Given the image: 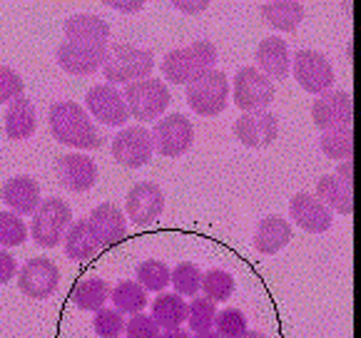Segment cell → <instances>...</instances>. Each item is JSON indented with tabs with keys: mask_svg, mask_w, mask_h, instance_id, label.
<instances>
[{
	"mask_svg": "<svg viewBox=\"0 0 361 338\" xmlns=\"http://www.w3.org/2000/svg\"><path fill=\"white\" fill-rule=\"evenodd\" d=\"M50 132L58 142L68 144L73 149H97L100 147V137L92 125L90 115L85 107H80L73 100H60L50 107L48 112Z\"/></svg>",
	"mask_w": 361,
	"mask_h": 338,
	"instance_id": "cell-1",
	"label": "cell"
},
{
	"mask_svg": "<svg viewBox=\"0 0 361 338\" xmlns=\"http://www.w3.org/2000/svg\"><path fill=\"white\" fill-rule=\"evenodd\" d=\"M217 65V48L209 40H195L162 58V75L175 84H190Z\"/></svg>",
	"mask_w": 361,
	"mask_h": 338,
	"instance_id": "cell-2",
	"label": "cell"
},
{
	"mask_svg": "<svg viewBox=\"0 0 361 338\" xmlns=\"http://www.w3.org/2000/svg\"><path fill=\"white\" fill-rule=\"evenodd\" d=\"M154 68V58L149 50L130 45V42H112L105 50L102 75L107 84H133L140 80H147Z\"/></svg>",
	"mask_w": 361,
	"mask_h": 338,
	"instance_id": "cell-3",
	"label": "cell"
},
{
	"mask_svg": "<svg viewBox=\"0 0 361 338\" xmlns=\"http://www.w3.org/2000/svg\"><path fill=\"white\" fill-rule=\"evenodd\" d=\"M73 224V211L58 196L43 199L37 211L32 214V242L43 249H55L60 244V239H65V232Z\"/></svg>",
	"mask_w": 361,
	"mask_h": 338,
	"instance_id": "cell-4",
	"label": "cell"
},
{
	"mask_svg": "<svg viewBox=\"0 0 361 338\" xmlns=\"http://www.w3.org/2000/svg\"><path fill=\"white\" fill-rule=\"evenodd\" d=\"M125 105L130 110V117L140 122H149V120H159L165 115V110L170 107V90L162 80H140L125 87L123 92Z\"/></svg>",
	"mask_w": 361,
	"mask_h": 338,
	"instance_id": "cell-5",
	"label": "cell"
},
{
	"mask_svg": "<svg viewBox=\"0 0 361 338\" xmlns=\"http://www.w3.org/2000/svg\"><path fill=\"white\" fill-rule=\"evenodd\" d=\"M229 102V80L222 70H209L200 80L187 84V105L202 117L224 112Z\"/></svg>",
	"mask_w": 361,
	"mask_h": 338,
	"instance_id": "cell-6",
	"label": "cell"
},
{
	"mask_svg": "<svg viewBox=\"0 0 361 338\" xmlns=\"http://www.w3.org/2000/svg\"><path fill=\"white\" fill-rule=\"evenodd\" d=\"M234 105L242 112H259L274 102V82L257 68H242L234 75Z\"/></svg>",
	"mask_w": 361,
	"mask_h": 338,
	"instance_id": "cell-7",
	"label": "cell"
},
{
	"mask_svg": "<svg viewBox=\"0 0 361 338\" xmlns=\"http://www.w3.org/2000/svg\"><path fill=\"white\" fill-rule=\"evenodd\" d=\"M292 70L297 82L312 95H326L334 87V68L317 50H299L292 58Z\"/></svg>",
	"mask_w": 361,
	"mask_h": 338,
	"instance_id": "cell-8",
	"label": "cell"
},
{
	"mask_svg": "<svg viewBox=\"0 0 361 338\" xmlns=\"http://www.w3.org/2000/svg\"><path fill=\"white\" fill-rule=\"evenodd\" d=\"M149 134H152L154 149L159 154H165V157H180L195 142V127L185 115L159 117Z\"/></svg>",
	"mask_w": 361,
	"mask_h": 338,
	"instance_id": "cell-9",
	"label": "cell"
},
{
	"mask_svg": "<svg viewBox=\"0 0 361 338\" xmlns=\"http://www.w3.org/2000/svg\"><path fill=\"white\" fill-rule=\"evenodd\" d=\"M152 134L145 127H125L112 137V157L130 169H140L152 159Z\"/></svg>",
	"mask_w": 361,
	"mask_h": 338,
	"instance_id": "cell-10",
	"label": "cell"
},
{
	"mask_svg": "<svg viewBox=\"0 0 361 338\" xmlns=\"http://www.w3.org/2000/svg\"><path fill=\"white\" fill-rule=\"evenodd\" d=\"M18 286L27 299H37L43 301L48 296H53L60 286V269L55 266V261L43 259H30L20 266V274H18Z\"/></svg>",
	"mask_w": 361,
	"mask_h": 338,
	"instance_id": "cell-11",
	"label": "cell"
},
{
	"mask_svg": "<svg viewBox=\"0 0 361 338\" xmlns=\"http://www.w3.org/2000/svg\"><path fill=\"white\" fill-rule=\"evenodd\" d=\"M87 110L95 120H100L107 127H123L130 120V110L125 105L123 92L115 84H92L85 95Z\"/></svg>",
	"mask_w": 361,
	"mask_h": 338,
	"instance_id": "cell-12",
	"label": "cell"
},
{
	"mask_svg": "<svg viewBox=\"0 0 361 338\" xmlns=\"http://www.w3.org/2000/svg\"><path fill=\"white\" fill-rule=\"evenodd\" d=\"M165 209V194L154 182H140L128 192V201H125V211L128 219L137 227H149L159 219Z\"/></svg>",
	"mask_w": 361,
	"mask_h": 338,
	"instance_id": "cell-13",
	"label": "cell"
},
{
	"mask_svg": "<svg viewBox=\"0 0 361 338\" xmlns=\"http://www.w3.org/2000/svg\"><path fill=\"white\" fill-rule=\"evenodd\" d=\"M234 134L247 147H267L279 134V120L267 110L245 112V115H239V120L234 122Z\"/></svg>",
	"mask_w": 361,
	"mask_h": 338,
	"instance_id": "cell-14",
	"label": "cell"
},
{
	"mask_svg": "<svg viewBox=\"0 0 361 338\" xmlns=\"http://www.w3.org/2000/svg\"><path fill=\"white\" fill-rule=\"evenodd\" d=\"M289 214H292L294 224L309 234H324L331 227V222H334L329 206H324L319 196L307 194V192H299V194L292 196Z\"/></svg>",
	"mask_w": 361,
	"mask_h": 338,
	"instance_id": "cell-15",
	"label": "cell"
},
{
	"mask_svg": "<svg viewBox=\"0 0 361 338\" xmlns=\"http://www.w3.org/2000/svg\"><path fill=\"white\" fill-rule=\"evenodd\" d=\"M312 120L319 130H336L351 125V95L349 92H326L312 105Z\"/></svg>",
	"mask_w": 361,
	"mask_h": 338,
	"instance_id": "cell-16",
	"label": "cell"
},
{
	"mask_svg": "<svg viewBox=\"0 0 361 338\" xmlns=\"http://www.w3.org/2000/svg\"><path fill=\"white\" fill-rule=\"evenodd\" d=\"M65 37L68 42L90 45V48H107L110 42V25L100 15L92 13H75L65 20Z\"/></svg>",
	"mask_w": 361,
	"mask_h": 338,
	"instance_id": "cell-17",
	"label": "cell"
},
{
	"mask_svg": "<svg viewBox=\"0 0 361 338\" xmlns=\"http://www.w3.org/2000/svg\"><path fill=\"white\" fill-rule=\"evenodd\" d=\"M105 50L107 48H90V45H78V42L65 40L55 50V60L70 75H92L105 63Z\"/></svg>",
	"mask_w": 361,
	"mask_h": 338,
	"instance_id": "cell-18",
	"label": "cell"
},
{
	"mask_svg": "<svg viewBox=\"0 0 361 338\" xmlns=\"http://www.w3.org/2000/svg\"><path fill=\"white\" fill-rule=\"evenodd\" d=\"M58 177L65 189L87 192V189H92L97 182V164H95V159L82 152L65 154L58 162Z\"/></svg>",
	"mask_w": 361,
	"mask_h": 338,
	"instance_id": "cell-19",
	"label": "cell"
},
{
	"mask_svg": "<svg viewBox=\"0 0 361 338\" xmlns=\"http://www.w3.org/2000/svg\"><path fill=\"white\" fill-rule=\"evenodd\" d=\"M87 222H90L92 232L100 239L102 246H115L128 234V217L120 211V206L110 204V201L97 204L90 217H87Z\"/></svg>",
	"mask_w": 361,
	"mask_h": 338,
	"instance_id": "cell-20",
	"label": "cell"
},
{
	"mask_svg": "<svg viewBox=\"0 0 361 338\" xmlns=\"http://www.w3.org/2000/svg\"><path fill=\"white\" fill-rule=\"evenodd\" d=\"M3 201L11 206L13 214L18 217H25V214H35L37 206H40V187L32 177L20 175L13 177L3 184Z\"/></svg>",
	"mask_w": 361,
	"mask_h": 338,
	"instance_id": "cell-21",
	"label": "cell"
},
{
	"mask_svg": "<svg viewBox=\"0 0 361 338\" xmlns=\"http://www.w3.org/2000/svg\"><path fill=\"white\" fill-rule=\"evenodd\" d=\"M257 63H259V73H264L269 80H284L292 68V58H289V48L282 37H264L257 48Z\"/></svg>",
	"mask_w": 361,
	"mask_h": 338,
	"instance_id": "cell-22",
	"label": "cell"
},
{
	"mask_svg": "<svg viewBox=\"0 0 361 338\" xmlns=\"http://www.w3.org/2000/svg\"><path fill=\"white\" fill-rule=\"evenodd\" d=\"M100 239L95 237L87 219H78L65 232V256L73 261H87L100 251Z\"/></svg>",
	"mask_w": 361,
	"mask_h": 338,
	"instance_id": "cell-23",
	"label": "cell"
},
{
	"mask_svg": "<svg viewBox=\"0 0 361 338\" xmlns=\"http://www.w3.org/2000/svg\"><path fill=\"white\" fill-rule=\"evenodd\" d=\"M289 242H292V224L282 217H274V214L262 219L255 232V249L267 256L282 251Z\"/></svg>",
	"mask_w": 361,
	"mask_h": 338,
	"instance_id": "cell-24",
	"label": "cell"
},
{
	"mask_svg": "<svg viewBox=\"0 0 361 338\" xmlns=\"http://www.w3.org/2000/svg\"><path fill=\"white\" fill-rule=\"evenodd\" d=\"M37 130V110L30 100L20 97V100L11 102L6 110V134L16 142L32 137Z\"/></svg>",
	"mask_w": 361,
	"mask_h": 338,
	"instance_id": "cell-25",
	"label": "cell"
},
{
	"mask_svg": "<svg viewBox=\"0 0 361 338\" xmlns=\"http://www.w3.org/2000/svg\"><path fill=\"white\" fill-rule=\"evenodd\" d=\"M317 196L322 204L329 206L339 214H351L354 211V199H351V184L341 182L336 175H324L317 182Z\"/></svg>",
	"mask_w": 361,
	"mask_h": 338,
	"instance_id": "cell-26",
	"label": "cell"
},
{
	"mask_svg": "<svg viewBox=\"0 0 361 338\" xmlns=\"http://www.w3.org/2000/svg\"><path fill=\"white\" fill-rule=\"evenodd\" d=\"M262 18L274 30H297V25L304 20V6L297 0H269V3L262 6Z\"/></svg>",
	"mask_w": 361,
	"mask_h": 338,
	"instance_id": "cell-27",
	"label": "cell"
},
{
	"mask_svg": "<svg viewBox=\"0 0 361 338\" xmlns=\"http://www.w3.org/2000/svg\"><path fill=\"white\" fill-rule=\"evenodd\" d=\"M70 299H73V303L80 311H100L110 301V284L105 279H100V276L82 279L75 284Z\"/></svg>",
	"mask_w": 361,
	"mask_h": 338,
	"instance_id": "cell-28",
	"label": "cell"
},
{
	"mask_svg": "<svg viewBox=\"0 0 361 338\" xmlns=\"http://www.w3.org/2000/svg\"><path fill=\"white\" fill-rule=\"evenodd\" d=\"M152 321L159 328H182L187 321V303L180 294H159L152 301Z\"/></svg>",
	"mask_w": 361,
	"mask_h": 338,
	"instance_id": "cell-29",
	"label": "cell"
},
{
	"mask_svg": "<svg viewBox=\"0 0 361 338\" xmlns=\"http://www.w3.org/2000/svg\"><path fill=\"white\" fill-rule=\"evenodd\" d=\"M110 301L120 313L135 316V313H142V308L147 306V291L137 281H120L110 289Z\"/></svg>",
	"mask_w": 361,
	"mask_h": 338,
	"instance_id": "cell-30",
	"label": "cell"
},
{
	"mask_svg": "<svg viewBox=\"0 0 361 338\" xmlns=\"http://www.w3.org/2000/svg\"><path fill=\"white\" fill-rule=\"evenodd\" d=\"M322 144V152L326 157L336 159V162H344L351 157V149H354V139H351V127H336V130H326L319 139Z\"/></svg>",
	"mask_w": 361,
	"mask_h": 338,
	"instance_id": "cell-31",
	"label": "cell"
},
{
	"mask_svg": "<svg viewBox=\"0 0 361 338\" xmlns=\"http://www.w3.org/2000/svg\"><path fill=\"white\" fill-rule=\"evenodd\" d=\"M137 284L145 291H165L170 286V266L159 259H147L137 266Z\"/></svg>",
	"mask_w": 361,
	"mask_h": 338,
	"instance_id": "cell-32",
	"label": "cell"
},
{
	"mask_svg": "<svg viewBox=\"0 0 361 338\" xmlns=\"http://www.w3.org/2000/svg\"><path fill=\"white\" fill-rule=\"evenodd\" d=\"M200 289L204 291V299H209V301H227L229 296L234 294V279L224 269H209L207 274H202V286Z\"/></svg>",
	"mask_w": 361,
	"mask_h": 338,
	"instance_id": "cell-33",
	"label": "cell"
},
{
	"mask_svg": "<svg viewBox=\"0 0 361 338\" xmlns=\"http://www.w3.org/2000/svg\"><path fill=\"white\" fill-rule=\"evenodd\" d=\"M170 284L180 296H195L202 286V271L192 261H180L175 269H170Z\"/></svg>",
	"mask_w": 361,
	"mask_h": 338,
	"instance_id": "cell-34",
	"label": "cell"
},
{
	"mask_svg": "<svg viewBox=\"0 0 361 338\" xmlns=\"http://www.w3.org/2000/svg\"><path fill=\"white\" fill-rule=\"evenodd\" d=\"M214 318H217V306L204 296L192 299V303H187V323L195 333L209 331L214 326Z\"/></svg>",
	"mask_w": 361,
	"mask_h": 338,
	"instance_id": "cell-35",
	"label": "cell"
},
{
	"mask_svg": "<svg viewBox=\"0 0 361 338\" xmlns=\"http://www.w3.org/2000/svg\"><path fill=\"white\" fill-rule=\"evenodd\" d=\"M27 239V227L13 211H0V249L20 246Z\"/></svg>",
	"mask_w": 361,
	"mask_h": 338,
	"instance_id": "cell-36",
	"label": "cell"
},
{
	"mask_svg": "<svg viewBox=\"0 0 361 338\" xmlns=\"http://www.w3.org/2000/svg\"><path fill=\"white\" fill-rule=\"evenodd\" d=\"M214 328L222 338H239L250 331L247 326V316L239 308H222L214 318Z\"/></svg>",
	"mask_w": 361,
	"mask_h": 338,
	"instance_id": "cell-37",
	"label": "cell"
},
{
	"mask_svg": "<svg viewBox=\"0 0 361 338\" xmlns=\"http://www.w3.org/2000/svg\"><path fill=\"white\" fill-rule=\"evenodd\" d=\"M92 326L100 338H120V333L125 331V318L117 308H100L95 311Z\"/></svg>",
	"mask_w": 361,
	"mask_h": 338,
	"instance_id": "cell-38",
	"label": "cell"
},
{
	"mask_svg": "<svg viewBox=\"0 0 361 338\" xmlns=\"http://www.w3.org/2000/svg\"><path fill=\"white\" fill-rule=\"evenodd\" d=\"M23 90H25V82L23 77L16 73L13 68H6V65H0V105L3 102H16L23 97Z\"/></svg>",
	"mask_w": 361,
	"mask_h": 338,
	"instance_id": "cell-39",
	"label": "cell"
},
{
	"mask_svg": "<svg viewBox=\"0 0 361 338\" xmlns=\"http://www.w3.org/2000/svg\"><path fill=\"white\" fill-rule=\"evenodd\" d=\"M125 333H128V338H159V326L147 313H135L125 323Z\"/></svg>",
	"mask_w": 361,
	"mask_h": 338,
	"instance_id": "cell-40",
	"label": "cell"
},
{
	"mask_svg": "<svg viewBox=\"0 0 361 338\" xmlns=\"http://www.w3.org/2000/svg\"><path fill=\"white\" fill-rule=\"evenodd\" d=\"M16 276H18V261H16V256L0 249V286L8 284L11 279H16Z\"/></svg>",
	"mask_w": 361,
	"mask_h": 338,
	"instance_id": "cell-41",
	"label": "cell"
},
{
	"mask_svg": "<svg viewBox=\"0 0 361 338\" xmlns=\"http://www.w3.org/2000/svg\"><path fill=\"white\" fill-rule=\"evenodd\" d=\"M107 8L112 11H120V13H137L145 8L142 0H133V3H123V0H107Z\"/></svg>",
	"mask_w": 361,
	"mask_h": 338,
	"instance_id": "cell-42",
	"label": "cell"
},
{
	"mask_svg": "<svg viewBox=\"0 0 361 338\" xmlns=\"http://www.w3.org/2000/svg\"><path fill=\"white\" fill-rule=\"evenodd\" d=\"M172 6H175L177 11H182V13H202V11H207V8H209V3H207V0H195V3H185V0H175Z\"/></svg>",
	"mask_w": 361,
	"mask_h": 338,
	"instance_id": "cell-43",
	"label": "cell"
},
{
	"mask_svg": "<svg viewBox=\"0 0 361 338\" xmlns=\"http://www.w3.org/2000/svg\"><path fill=\"white\" fill-rule=\"evenodd\" d=\"M339 177L341 182H346V184H351V162L349 159H344V162H341V167H339Z\"/></svg>",
	"mask_w": 361,
	"mask_h": 338,
	"instance_id": "cell-44",
	"label": "cell"
},
{
	"mask_svg": "<svg viewBox=\"0 0 361 338\" xmlns=\"http://www.w3.org/2000/svg\"><path fill=\"white\" fill-rule=\"evenodd\" d=\"M159 338H192L187 331H182V328H170V331L159 333Z\"/></svg>",
	"mask_w": 361,
	"mask_h": 338,
	"instance_id": "cell-45",
	"label": "cell"
},
{
	"mask_svg": "<svg viewBox=\"0 0 361 338\" xmlns=\"http://www.w3.org/2000/svg\"><path fill=\"white\" fill-rule=\"evenodd\" d=\"M195 338H222V336H219L217 331H212V328H209V331H200Z\"/></svg>",
	"mask_w": 361,
	"mask_h": 338,
	"instance_id": "cell-46",
	"label": "cell"
},
{
	"mask_svg": "<svg viewBox=\"0 0 361 338\" xmlns=\"http://www.w3.org/2000/svg\"><path fill=\"white\" fill-rule=\"evenodd\" d=\"M239 338H267V336L262 331H247L245 336H239Z\"/></svg>",
	"mask_w": 361,
	"mask_h": 338,
	"instance_id": "cell-47",
	"label": "cell"
}]
</instances>
